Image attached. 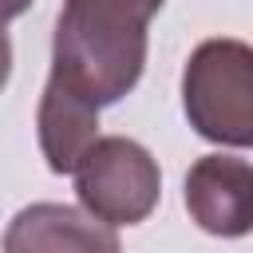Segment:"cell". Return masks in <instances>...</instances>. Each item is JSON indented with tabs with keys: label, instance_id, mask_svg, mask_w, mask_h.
<instances>
[{
	"label": "cell",
	"instance_id": "52a82bcc",
	"mask_svg": "<svg viewBox=\"0 0 253 253\" xmlns=\"http://www.w3.org/2000/svg\"><path fill=\"white\" fill-rule=\"evenodd\" d=\"M36 0H0V91L8 87V75H12V40H8V24L16 16H24Z\"/></svg>",
	"mask_w": 253,
	"mask_h": 253
},
{
	"label": "cell",
	"instance_id": "5b68a950",
	"mask_svg": "<svg viewBox=\"0 0 253 253\" xmlns=\"http://www.w3.org/2000/svg\"><path fill=\"white\" fill-rule=\"evenodd\" d=\"M4 253H123L115 225L63 202L24 206L4 229Z\"/></svg>",
	"mask_w": 253,
	"mask_h": 253
},
{
	"label": "cell",
	"instance_id": "277c9868",
	"mask_svg": "<svg viewBox=\"0 0 253 253\" xmlns=\"http://www.w3.org/2000/svg\"><path fill=\"white\" fill-rule=\"evenodd\" d=\"M186 210L213 237L253 233V162L206 154L186 174Z\"/></svg>",
	"mask_w": 253,
	"mask_h": 253
},
{
	"label": "cell",
	"instance_id": "3957f363",
	"mask_svg": "<svg viewBox=\"0 0 253 253\" xmlns=\"http://www.w3.org/2000/svg\"><path fill=\"white\" fill-rule=\"evenodd\" d=\"M71 174H75V194L83 210L107 225L146 221L162 194V174H158L154 154L126 134L95 138L79 154Z\"/></svg>",
	"mask_w": 253,
	"mask_h": 253
},
{
	"label": "cell",
	"instance_id": "8992f818",
	"mask_svg": "<svg viewBox=\"0 0 253 253\" xmlns=\"http://www.w3.org/2000/svg\"><path fill=\"white\" fill-rule=\"evenodd\" d=\"M36 126H40V150L47 158V170L51 174H71L79 154L99 138V111L63 95V91H55V87H43Z\"/></svg>",
	"mask_w": 253,
	"mask_h": 253
},
{
	"label": "cell",
	"instance_id": "7a4b0ae2",
	"mask_svg": "<svg viewBox=\"0 0 253 253\" xmlns=\"http://www.w3.org/2000/svg\"><path fill=\"white\" fill-rule=\"evenodd\" d=\"M190 126L221 146H253V47L229 36L202 40L182 71Z\"/></svg>",
	"mask_w": 253,
	"mask_h": 253
},
{
	"label": "cell",
	"instance_id": "6da1fadb",
	"mask_svg": "<svg viewBox=\"0 0 253 253\" xmlns=\"http://www.w3.org/2000/svg\"><path fill=\"white\" fill-rule=\"evenodd\" d=\"M166 0H63L47 87L103 111L134 91L146 67V28Z\"/></svg>",
	"mask_w": 253,
	"mask_h": 253
}]
</instances>
